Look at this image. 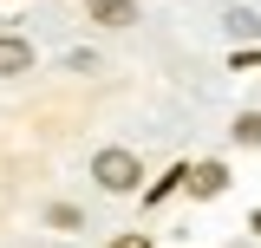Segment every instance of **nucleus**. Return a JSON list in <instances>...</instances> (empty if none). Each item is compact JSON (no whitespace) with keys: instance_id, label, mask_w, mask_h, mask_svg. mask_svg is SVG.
Returning <instances> with one entry per match:
<instances>
[{"instance_id":"f257e3e1","label":"nucleus","mask_w":261,"mask_h":248,"mask_svg":"<svg viewBox=\"0 0 261 248\" xmlns=\"http://www.w3.org/2000/svg\"><path fill=\"white\" fill-rule=\"evenodd\" d=\"M92 177L111 189V196H130L144 170H137V157H130V151H98V157H92Z\"/></svg>"},{"instance_id":"f03ea898","label":"nucleus","mask_w":261,"mask_h":248,"mask_svg":"<svg viewBox=\"0 0 261 248\" xmlns=\"http://www.w3.org/2000/svg\"><path fill=\"white\" fill-rule=\"evenodd\" d=\"M183 183H190L196 196H222V189H228V170H222V163H196V170H183Z\"/></svg>"},{"instance_id":"7ed1b4c3","label":"nucleus","mask_w":261,"mask_h":248,"mask_svg":"<svg viewBox=\"0 0 261 248\" xmlns=\"http://www.w3.org/2000/svg\"><path fill=\"white\" fill-rule=\"evenodd\" d=\"M13 72H33V46L7 33V39H0V79H13Z\"/></svg>"},{"instance_id":"20e7f679","label":"nucleus","mask_w":261,"mask_h":248,"mask_svg":"<svg viewBox=\"0 0 261 248\" xmlns=\"http://www.w3.org/2000/svg\"><path fill=\"white\" fill-rule=\"evenodd\" d=\"M92 20H105V27H130L137 7H130V0H92Z\"/></svg>"},{"instance_id":"39448f33","label":"nucleus","mask_w":261,"mask_h":248,"mask_svg":"<svg viewBox=\"0 0 261 248\" xmlns=\"http://www.w3.org/2000/svg\"><path fill=\"white\" fill-rule=\"evenodd\" d=\"M46 222H53V229H79V222H85V216H79L72 203H53V209H46Z\"/></svg>"},{"instance_id":"423d86ee","label":"nucleus","mask_w":261,"mask_h":248,"mask_svg":"<svg viewBox=\"0 0 261 248\" xmlns=\"http://www.w3.org/2000/svg\"><path fill=\"white\" fill-rule=\"evenodd\" d=\"M228 27L242 33V39H255V33H261V20H255V13H242V7H235V13H228Z\"/></svg>"},{"instance_id":"0eeeda50","label":"nucleus","mask_w":261,"mask_h":248,"mask_svg":"<svg viewBox=\"0 0 261 248\" xmlns=\"http://www.w3.org/2000/svg\"><path fill=\"white\" fill-rule=\"evenodd\" d=\"M235 137H242V144H261V118H242V124H235Z\"/></svg>"},{"instance_id":"6e6552de","label":"nucleus","mask_w":261,"mask_h":248,"mask_svg":"<svg viewBox=\"0 0 261 248\" xmlns=\"http://www.w3.org/2000/svg\"><path fill=\"white\" fill-rule=\"evenodd\" d=\"M111 248H150V242H144V235H118Z\"/></svg>"},{"instance_id":"1a4fd4ad","label":"nucleus","mask_w":261,"mask_h":248,"mask_svg":"<svg viewBox=\"0 0 261 248\" xmlns=\"http://www.w3.org/2000/svg\"><path fill=\"white\" fill-rule=\"evenodd\" d=\"M255 235H261V216H255Z\"/></svg>"}]
</instances>
